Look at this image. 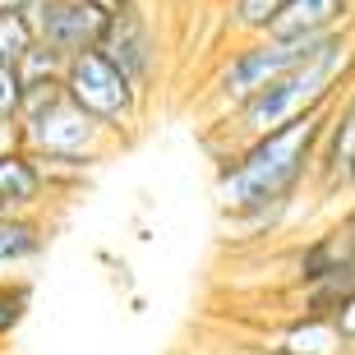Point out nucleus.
<instances>
[{"instance_id": "1", "label": "nucleus", "mask_w": 355, "mask_h": 355, "mask_svg": "<svg viewBox=\"0 0 355 355\" xmlns=\"http://www.w3.org/2000/svg\"><path fill=\"white\" fill-rule=\"evenodd\" d=\"M337 97L259 134L250 144L222 153V162H217V203L236 226H272L295 203L304 180H314L318 148H323Z\"/></svg>"}, {"instance_id": "2", "label": "nucleus", "mask_w": 355, "mask_h": 355, "mask_svg": "<svg viewBox=\"0 0 355 355\" xmlns=\"http://www.w3.org/2000/svg\"><path fill=\"white\" fill-rule=\"evenodd\" d=\"M351 79H355V33L346 24L337 33H328V37H318L309 46V55H300L291 69L268 79L236 111L217 116V125H222L226 144L240 148L250 139H259V134L277 130V125H286V120L304 116V111H314V106L332 102L342 92V83H351Z\"/></svg>"}, {"instance_id": "3", "label": "nucleus", "mask_w": 355, "mask_h": 355, "mask_svg": "<svg viewBox=\"0 0 355 355\" xmlns=\"http://www.w3.org/2000/svg\"><path fill=\"white\" fill-rule=\"evenodd\" d=\"M14 139L24 148H33L37 157L83 162L92 171L125 144L116 130H106L102 120L88 116L79 102H69L60 79H42L24 88V106L14 116Z\"/></svg>"}, {"instance_id": "4", "label": "nucleus", "mask_w": 355, "mask_h": 355, "mask_svg": "<svg viewBox=\"0 0 355 355\" xmlns=\"http://www.w3.org/2000/svg\"><path fill=\"white\" fill-rule=\"evenodd\" d=\"M60 83H65L69 102H79L88 116H97L106 130H116L120 139H130V134L144 125L148 92L139 88V83L102 51V46H88V51L69 55Z\"/></svg>"}, {"instance_id": "5", "label": "nucleus", "mask_w": 355, "mask_h": 355, "mask_svg": "<svg viewBox=\"0 0 355 355\" xmlns=\"http://www.w3.org/2000/svg\"><path fill=\"white\" fill-rule=\"evenodd\" d=\"M314 42H318V37H314ZM314 42L277 37V33L240 37V46H231V51L217 60L208 88H203V102H208L217 116L236 111V106L245 102V97H254V92L263 88L268 79H277V74H282V69H291L300 55H309V46H314Z\"/></svg>"}, {"instance_id": "6", "label": "nucleus", "mask_w": 355, "mask_h": 355, "mask_svg": "<svg viewBox=\"0 0 355 355\" xmlns=\"http://www.w3.org/2000/svg\"><path fill=\"white\" fill-rule=\"evenodd\" d=\"M97 46L144 92H153L157 69H162V42H157V28H153V14L144 10V0L130 5V10H120V14H106V28H102Z\"/></svg>"}, {"instance_id": "7", "label": "nucleus", "mask_w": 355, "mask_h": 355, "mask_svg": "<svg viewBox=\"0 0 355 355\" xmlns=\"http://www.w3.org/2000/svg\"><path fill=\"white\" fill-rule=\"evenodd\" d=\"M33 24H37V42L55 46L60 55H79L102 42L106 14L88 0H37Z\"/></svg>"}, {"instance_id": "8", "label": "nucleus", "mask_w": 355, "mask_h": 355, "mask_svg": "<svg viewBox=\"0 0 355 355\" xmlns=\"http://www.w3.org/2000/svg\"><path fill=\"white\" fill-rule=\"evenodd\" d=\"M318 194L332 198L337 189H355V79L346 83V92L332 106L328 134H323V148H318Z\"/></svg>"}, {"instance_id": "9", "label": "nucleus", "mask_w": 355, "mask_h": 355, "mask_svg": "<svg viewBox=\"0 0 355 355\" xmlns=\"http://www.w3.org/2000/svg\"><path fill=\"white\" fill-rule=\"evenodd\" d=\"M51 194L55 184L33 148H24L19 139L0 148V212H42Z\"/></svg>"}, {"instance_id": "10", "label": "nucleus", "mask_w": 355, "mask_h": 355, "mask_svg": "<svg viewBox=\"0 0 355 355\" xmlns=\"http://www.w3.org/2000/svg\"><path fill=\"white\" fill-rule=\"evenodd\" d=\"M346 24H355V0H291L268 33L295 37V42H314V37H328V33H337Z\"/></svg>"}, {"instance_id": "11", "label": "nucleus", "mask_w": 355, "mask_h": 355, "mask_svg": "<svg viewBox=\"0 0 355 355\" xmlns=\"http://www.w3.org/2000/svg\"><path fill=\"white\" fill-rule=\"evenodd\" d=\"M46 250V222L37 212H0V277L24 268Z\"/></svg>"}, {"instance_id": "12", "label": "nucleus", "mask_w": 355, "mask_h": 355, "mask_svg": "<svg viewBox=\"0 0 355 355\" xmlns=\"http://www.w3.org/2000/svg\"><path fill=\"white\" fill-rule=\"evenodd\" d=\"M277 346L286 355H342L351 342L342 337V328H337L332 314H304L300 309V318L286 323V332L277 337Z\"/></svg>"}, {"instance_id": "13", "label": "nucleus", "mask_w": 355, "mask_h": 355, "mask_svg": "<svg viewBox=\"0 0 355 355\" xmlns=\"http://www.w3.org/2000/svg\"><path fill=\"white\" fill-rule=\"evenodd\" d=\"M291 0H231L226 5V33L236 37H259L277 24V14L286 10Z\"/></svg>"}, {"instance_id": "14", "label": "nucleus", "mask_w": 355, "mask_h": 355, "mask_svg": "<svg viewBox=\"0 0 355 355\" xmlns=\"http://www.w3.org/2000/svg\"><path fill=\"white\" fill-rule=\"evenodd\" d=\"M33 309V282L28 277H0V342H10L19 323Z\"/></svg>"}, {"instance_id": "15", "label": "nucleus", "mask_w": 355, "mask_h": 355, "mask_svg": "<svg viewBox=\"0 0 355 355\" xmlns=\"http://www.w3.org/2000/svg\"><path fill=\"white\" fill-rule=\"evenodd\" d=\"M33 46H37V24H33V14H5L0 10V60L19 65Z\"/></svg>"}, {"instance_id": "16", "label": "nucleus", "mask_w": 355, "mask_h": 355, "mask_svg": "<svg viewBox=\"0 0 355 355\" xmlns=\"http://www.w3.org/2000/svg\"><path fill=\"white\" fill-rule=\"evenodd\" d=\"M65 60L69 55H60L55 46H46V42H37L33 51L19 60V74H24V83H42V79H60L65 74Z\"/></svg>"}, {"instance_id": "17", "label": "nucleus", "mask_w": 355, "mask_h": 355, "mask_svg": "<svg viewBox=\"0 0 355 355\" xmlns=\"http://www.w3.org/2000/svg\"><path fill=\"white\" fill-rule=\"evenodd\" d=\"M24 74H19V65H10V60H0V120H10L19 116V106H24Z\"/></svg>"}, {"instance_id": "18", "label": "nucleus", "mask_w": 355, "mask_h": 355, "mask_svg": "<svg viewBox=\"0 0 355 355\" xmlns=\"http://www.w3.org/2000/svg\"><path fill=\"white\" fill-rule=\"evenodd\" d=\"M222 355H286L282 346H263V342H231L222 346Z\"/></svg>"}, {"instance_id": "19", "label": "nucleus", "mask_w": 355, "mask_h": 355, "mask_svg": "<svg viewBox=\"0 0 355 355\" xmlns=\"http://www.w3.org/2000/svg\"><path fill=\"white\" fill-rule=\"evenodd\" d=\"M332 318H337V328H342V337L355 346V295H351V300H346V304H342V309H337Z\"/></svg>"}, {"instance_id": "20", "label": "nucleus", "mask_w": 355, "mask_h": 355, "mask_svg": "<svg viewBox=\"0 0 355 355\" xmlns=\"http://www.w3.org/2000/svg\"><path fill=\"white\" fill-rule=\"evenodd\" d=\"M0 10H5V14H33V10H37V0H0Z\"/></svg>"}, {"instance_id": "21", "label": "nucleus", "mask_w": 355, "mask_h": 355, "mask_svg": "<svg viewBox=\"0 0 355 355\" xmlns=\"http://www.w3.org/2000/svg\"><path fill=\"white\" fill-rule=\"evenodd\" d=\"M88 5H97L102 14H120V10H130V5H139V0H88Z\"/></svg>"}, {"instance_id": "22", "label": "nucleus", "mask_w": 355, "mask_h": 355, "mask_svg": "<svg viewBox=\"0 0 355 355\" xmlns=\"http://www.w3.org/2000/svg\"><path fill=\"white\" fill-rule=\"evenodd\" d=\"M5 144H14V125H10V120H0V148H5Z\"/></svg>"}, {"instance_id": "23", "label": "nucleus", "mask_w": 355, "mask_h": 355, "mask_svg": "<svg viewBox=\"0 0 355 355\" xmlns=\"http://www.w3.org/2000/svg\"><path fill=\"white\" fill-rule=\"evenodd\" d=\"M342 355H355V346H346V351H342Z\"/></svg>"}]
</instances>
